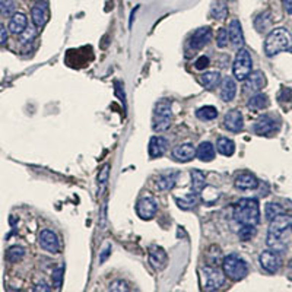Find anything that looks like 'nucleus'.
I'll use <instances>...</instances> for the list:
<instances>
[{
    "mask_svg": "<svg viewBox=\"0 0 292 292\" xmlns=\"http://www.w3.org/2000/svg\"><path fill=\"white\" fill-rule=\"evenodd\" d=\"M34 291H35V292H40V291L49 292V291H51V288H50V287L47 285V284H46V282H40V284H37V285H35Z\"/></svg>",
    "mask_w": 292,
    "mask_h": 292,
    "instance_id": "45",
    "label": "nucleus"
},
{
    "mask_svg": "<svg viewBox=\"0 0 292 292\" xmlns=\"http://www.w3.org/2000/svg\"><path fill=\"white\" fill-rule=\"evenodd\" d=\"M292 49V38L285 28H275L269 32L265 40V53L268 57H272L281 51Z\"/></svg>",
    "mask_w": 292,
    "mask_h": 292,
    "instance_id": "3",
    "label": "nucleus"
},
{
    "mask_svg": "<svg viewBox=\"0 0 292 292\" xmlns=\"http://www.w3.org/2000/svg\"><path fill=\"white\" fill-rule=\"evenodd\" d=\"M209 65H211V62H209V57H206V56H200V57L195 62V68L197 71H203V69H206Z\"/></svg>",
    "mask_w": 292,
    "mask_h": 292,
    "instance_id": "42",
    "label": "nucleus"
},
{
    "mask_svg": "<svg viewBox=\"0 0 292 292\" xmlns=\"http://www.w3.org/2000/svg\"><path fill=\"white\" fill-rule=\"evenodd\" d=\"M63 272H65V268L60 266L56 270H53V275H51V279H53V287L60 290L62 288V282H63Z\"/></svg>",
    "mask_w": 292,
    "mask_h": 292,
    "instance_id": "38",
    "label": "nucleus"
},
{
    "mask_svg": "<svg viewBox=\"0 0 292 292\" xmlns=\"http://www.w3.org/2000/svg\"><path fill=\"white\" fill-rule=\"evenodd\" d=\"M259 263H260V266H262L263 270H266L270 275H275L281 269L282 260H281V256H279L278 251L266 250V251H263L259 256Z\"/></svg>",
    "mask_w": 292,
    "mask_h": 292,
    "instance_id": "8",
    "label": "nucleus"
},
{
    "mask_svg": "<svg viewBox=\"0 0 292 292\" xmlns=\"http://www.w3.org/2000/svg\"><path fill=\"white\" fill-rule=\"evenodd\" d=\"M222 272L225 278L240 282L248 275V265L238 254H228L222 259Z\"/></svg>",
    "mask_w": 292,
    "mask_h": 292,
    "instance_id": "4",
    "label": "nucleus"
},
{
    "mask_svg": "<svg viewBox=\"0 0 292 292\" xmlns=\"http://www.w3.org/2000/svg\"><path fill=\"white\" fill-rule=\"evenodd\" d=\"M190 177H192V190H193V193H196V195L202 193L206 187L205 174L200 170H192Z\"/></svg>",
    "mask_w": 292,
    "mask_h": 292,
    "instance_id": "26",
    "label": "nucleus"
},
{
    "mask_svg": "<svg viewBox=\"0 0 292 292\" xmlns=\"http://www.w3.org/2000/svg\"><path fill=\"white\" fill-rule=\"evenodd\" d=\"M156 211H158V205H156L155 199L150 196H145V197L139 199V202L136 205L138 217L144 220H149V219L153 218L156 215Z\"/></svg>",
    "mask_w": 292,
    "mask_h": 292,
    "instance_id": "9",
    "label": "nucleus"
},
{
    "mask_svg": "<svg viewBox=\"0 0 292 292\" xmlns=\"http://www.w3.org/2000/svg\"><path fill=\"white\" fill-rule=\"evenodd\" d=\"M256 235V226L253 225H241L240 231H238V237L241 241H248Z\"/></svg>",
    "mask_w": 292,
    "mask_h": 292,
    "instance_id": "36",
    "label": "nucleus"
},
{
    "mask_svg": "<svg viewBox=\"0 0 292 292\" xmlns=\"http://www.w3.org/2000/svg\"><path fill=\"white\" fill-rule=\"evenodd\" d=\"M167 262H168V256L162 247L152 245L149 248V263L152 265V268L156 270H162L167 266Z\"/></svg>",
    "mask_w": 292,
    "mask_h": 292,
    "instance_id": "15",
    "label": "nucleus"
},
{
    "mask_svg": "<svg viewBox=\"0 0 292 292\" xmlns=\"http://www.w3.org/2000/svg\"><path fill=\"white\" fill-rule=\"evenodd\" d=\"M223 127L228 132L232 133H238L241 132L244 127V117L240 110H229L225 116H223Z\"/></svg>",
    "mask_w": 292,
    "mask_h": 292,
    "instance_id": "11",
    "label": "nucleus"
},
{
    "mask_svg": "<svg viewBox=\"0 0 292 292\" xmlns=\"http://www.w3.org/2000/svg\"><path fill=\"white\" fill-rule=\"evenodd\" d=\"M235 187L240 190H254L259 187V180L251 172H241L235 177Z\"/></svg>",
    "mask_w": 292,
    "mask_h": 292,
    "instance_id": "19",
    "label": "nucleus"
},
{
    "mask_svg": "<svg viewBox=\"0 0 292 292\" xmlns=\"http://www.w3.org/2000/svg\"><path fill=\"white\" fill-rule=\"evenodd\" d=\"M234 219L240 225L256 226L260 222V206L256 199L245 197L234 205Z\"/></svg>",
    "mask_w": 292,
    "mask_h": 292,
    "instance_id": "2",
    "label": "nucleus"
},
{
    "mask_svg": "<svg viewBox=\"0 0 292 292\" xmlns=\"http://www.w3.org/2000/svg\"><path fill=\"white\" fill-rule=\"evenodd\" d=\"M108 172H110V165H108V164H105V165L102 167V170L99 171V175H98V183L101 184V190H102V189L105 187V184H107Z\"/></svg>",
    "mask_w": 292,
    "mask_h": 292,
    "instance_id": "41",
    "label": "nucleus"
},
{
    "mask_svg": "<svg viewBox=\"0 0 292 292\" xmlns=\"http://www.w3.org/2000/svg\"><path fill=\"white\" fill-rule=\"evenodd\" d=\"M37 26L34 25V26H26L25 28V31L19 35L21 37V43L22 44H26V43H29V41H32L35 37H37V29H35Z\"/></svg>",
    "mask_w": 292,
    "mask_h": 292,
    "instance_id": "37",
    "label": "nucleus"
},
{
    "mask_svg": "<svg viewBox=\"0 0 292 292\" xmlns=\"http://www.w3.org/2000/svg\"><path fill=\"white\" fill-rule=\"evenodd\" d=\"M282 3H284V7H285V10H287L288 13H291L292 15V0H282Z\"/></svg>",
    "mask_w": 292,
    "mask_h": 292,
    "instance_id": "46",
    "label": "nucleus"
},
{
    "mask_svg": "<svg viewBox=\"0 0 292 292\" xmlns=\"http://www.w3.org/2000/svg\"><path fill=\"white\" fill-rule=\"evenodd\" d=\"M272 22V18H270V10H265L263 13H260L256 21H254V26L257 31H265L268 28L269 25Z\"/></svg>",
    "mask_w": 292,
    "mask_h": 292,
    "instance_id": "33",
    "label": "nucleus"
},
{
    "mask_svg": "<svg viewBox=\"0 0 292 292\" xmlns=\"http://www.w3.org/2000/svg\"><path fill=\"white\" fill-rule=\"evenodd\" d=\"M108 291L126 292V291H130V288H129L127 282H124V281H114V282H113V284L110 285Z\"/></svg>",
    "mask_w": 292,
    "mask_h": 292,
    "instance_id": "40",
    "label": "nucleus"
},
{
    "mask_svg": "<svg viewBox=\"0 0 292 292\" xmlns=\"http://www.w3.org/2000/svg\"><path fill=\"white\" fill-rule=\"evenodd\" d=\"M26 26H28V19H26V16H25L24 13L18 12V13L12 15L10 22H9V31L13 35H21Z\"/></svg>",
    "mask_w": 292,
    "mask_h": 292,
    "instance_id": "22",
    "label": "nucleus"
},
{
    "mask_svg": "<svg viewBox=\"0 0 292 292\" xmlns=\"http://www.w3.org/2000/svg\"><path fill=\"white\" fill-rule=\"evenodd\" d=\"M284 212H285L284 208L281 205H278V203H268L266 208H265V215H266L268 220H272L275 217H278V215H281Z\"/></svg>",
    "mask_w": 292,
    "mask_h": 292,
    "instance_id": "34",
    "label": "nucleus"
},
{
    "mask_svg": "<svg viewBox=\"0 0 292 292\" xmlns=\"http://www.w3.org/2000/svg\"><path fill=\"white\" fill-rule=\"evenodd\" d=\"M228 37L229 41L235 46V47H243L244 44V34H243V26L240 24L238 19H232L229 25H228Z\"/></svg>",
    "mask_w": 292,
    "mask_h": 292,
    "instance_id": "20",
    "label": "nucleus"
},
{
    "mask_svg": "<svg viewBox=\"0 0 292 292\" xmlns=\"http://www.w3.org/2000/svg\"><path fill=\"white\" fill-rule=\"evenodd\" d=\"M175 200H177V205H178L180 209L189 211V209H192V208L196 206V203H197V195L196 193H190V195H187L186 197H183V199H175Z\"/></svg>",
    "mask_w": 292,
    "mask_h": 292,
    "instance_id": "32",
    "label": "nucleus"
},
{
    "mask_svg": "<svg viewBox=\"0 0 292 292\" xmlns=\"http://www.w3.org/2000/svg\"><path fill=\"white\" fill-rule=\"evenodd\" d=\"M217 150L223 156H232L234 152H235V144H234V141L222 136L217 142Z\"/></svg>",
    "mask_w": 292,
    "mask_h": 292,
    "instance_id": "28",
    "label": "nucleus"
},
{
    "mask_svg": "<svg viewBox=\"0 0 292 292\" xmlns=\"http://www.w3.org/2000/svg\"><path fill=\"white\" fill-rule=\"evenodd\" d=\"M203 276V290L205 291H217L225 284V275L215 266H205L202 268Z\"/></svg>",
    "mask_w": 292,
    "mask_h": 292,
    "instance_id": "7",
    "label": "nucleus"
},
{
    "mask_svg": "<svg viewBox=\"0 0 292 292\" xmlns=\"http://www.w3.org/2000/svg\"><path fill=\"white\" fill-rule=\"evenodd\" d=\"M110 251H111V245H110V244H107V245L104 247V250L101 251V256H99V262H101V263H102V262H105V259L108 257Z\"/></svg>",
    "mask_w": 292,
    "mask_h": 292,
    "instance_id": "44",
    "label": "nucleus"
},
{
    "mask_svg": "<svg viewBox=\"0 0 292 292\" xmlns=\"http://www.w3.org/2000/svg\"><path fill=\"white\" fill-rule=\"evenodd\" d=\"M196 156L202 162H211L215 158V146L211 142H202L196 149Z\"/></svg>",
    "mask_w": 292,
    "mask_h": 292,
    "instance_id": "23",
    "label": "nucleus"
},
{
    "mask_svg": "<svg viewBox=\"0 0 292 292\" xmlns=\"http://www.w3.org/2000/svg\"><path fill=\"white\" fill-rule=\"evenodd\" d=\"M178 178V172L177 171H170V172H164L158 177L156 180V187L159 190H171L175 186V181Z\"/></svg>",
    "mask_w": 292,
    "mask_h": 292,
    "instance_id": "24",
    "label": "nucleus"
},
{
    "mask_svg": "<svg viewBox=\"0 0 292 292\" xmlns=\"http://www.w3.org/2000/svg\"><path fill=\"white\" fill-rule=\"evenodd\" d=\"M253 69V60H251V54L248 53L247 49H241L237 51L235 54V60L232 65V73L235 76L237 80H244Z\"/></svg>",
    "mask_w": 292,
    "mask_h": 292,
    "instance_id": "6",
    "label": "nucleus"
},
{
    "mask_svg": "<svg viewBox=\"0 0 292 292\" xmlns=\"http://www.w3.org/2000/svg\"><path fill=\"white\" fill-rule=\"evenodd\" d=\"M168 149V141L162 136H153L150 141H149V156L153 159V158H159L162 156Z\"/></svg>",
    "mask_w": 292,
    "mask_h": 292,
    "instance_id": "18",
    "label": "nucleus"
},
{
    "mask_svg": "<svg viewBox=\"0 0 292 292\" xmlns=\"http://www.w3.org/2000/svg\"><path fill=\"white\" fill-rule=\"evenodd\" d=\"M228 40H229L228 31L225 28H220L218 31V34H217V46H218L219 49H225L228 46Z\"/></svg>",
    "mask_w": 292,
    "mask_h": 292,
    "instance_id": "39",
    "label": "nucleus"
},
{
    "mask_svg": "<svg viewBox=\"0 0 292 292\" xmlns=\"http://www.w3.org/2000/svg\"><path fill=\"white\" fill-rule=\"evenodd\" d=\"M276 129H278V123L275 120V117L269 114L262 116L253 126V132L259 136H268L270 133H273Z\"/></svg>",
    "mask_w": 292,
    "mask_h": 292,
    "instance_id": "14",
    "label": "nucleus"
},
{
    "mask_svg": "<svg viewBox=\"0 0 292 292\" xmlns=\"http://www.w3.org/2000/svg\"><path fill=\"white\" fill-rule=\"evenodd\" d=\"M226 13H228V7L225 4L223 0H217L212 7H211V15L215 18V19H225L226 18Z\"/></svg>",
    "mask_w": 292,
    "mask_h": 292,
    "instance_id": "31",
    "label": "nucleus"
},
{
    "mask_svg": "<svg viewBox=\"0 0 292 292\" xmlns=\"http://www.w3.org/2000/svg\"><path fill=\"white\" fill-rule=\"evenodd\" d=\"M292 218L285 212L275 217L270 220L268 229V245L275 251H282L287 247V241L284 240L285 234L291 229Z\"/></svg>",
    "mask_w": 292,
    "mask_h": 292,
    "instance_id": "1",
    "label": "nucleus"
},
{
    "mask_svg": "<svg viewBox=\"0 0 292 292\" xmlns=\"http://www.w3.org/2000/svg\"><path fill=\"white\" fill-rule=\"evenodd\" d=\"M211 40H212V29L209 26L199 28V29H196L195 32H193V35L190 37L189 46H190V49L200 50L203 49Z\"/></svg>",
    "mask_w": 292,
    "mask_h": 292,
    "instance_id": "13",
    "label": "nucleus"
},
{
    "mask_svg": "<svg viewBox=\"0 0 292 292\" xmlns=\"http://www.w3.org/2000/svg\"><path fill=\"white\" fill-rule=\"evenodd\" d=\"M235 95H237V83L232 77L226 76L220 83V98L222 101L229 102L235 98Z\"/></svg>",
    "mask_w": 292,
    "mask_h": 292,
    "instance_id": "21",
    "label": "nucleus"
},
{
    "mask_svg": "<svg viewBox=\"0 0 292 292\" xmlns=\"http://www.w3.org/2000/svg\"><path fill=\"white\" fill-rule=\"evenodd\" d=\"M196 117L199 120H203V122H211V120H215L218 117V110L214 105H205V107H200L196 111Z\"/></svg>",
    "mask_w": 292,
    "mask_h": 292,
    "instance_id": "29",
    "label": "nucleus"
},
{
    "mask_svg": "<svg viewBox=\"0 0 292 292\" xmlns=\"http://www.w3.org/2000/svg\"><path fill=\"white\" fill-rule=\"evenodd\" d=\"M269 104H270V101H269L268 95H265L262 92H257L253 97H250L248 102H247V107L251 111H262V110L268 108Z\"/></svg>",
    "mask_w": 292,
    "mask_h": 292,
    "instance_id": "25",
    "label": "nucleus"
},
{
    "mask_svg": "<svg viewBox=\"0 0 292 292\" xmlns=\"http://www.w3.org/2000/svg\"><path fill=\"white\" fill-rule=\"evenodd\" d=\"M40 245L43 250L49 251V253H59L60 251V241L59 237L54 231L51 229H43L40 234Z\"/></svg>",
    "mask_w": 292,
    "mask_h": 292,
    "instance_id": "12",
    "label": "nucleus"
},
{
    "mask_svg": "<svg viewBox=\"0 0 292 292\" xmlns=\"http://www.w3.org/2000/svg\"><path fill=\"white\" fill-rule=\"evenodd\" d=\"M171 155L177 162H190L196 156V147L192 144H181L172 149Z\"/></svg>",
    "mask_w": 292,
    "mask_h": 292,
    "instance_id": "16",
    "label": "nucleus"
},
{
    "mask_svg": "<svg viewBox=\"0 0 292 292\" xmlns=\"http://www.w3.org/2000/svg\"><path fill=\"white\" fill-rule=\"evenodd\" d=\"M15 13V3L13 0H0V15L9 18Z\"/></svg>",
    "mask_w": 292,
    "mask_h": 292,
    "instance_id": "35",
    "label": "nucleus"
},
{
    "mask_svg": "<svg viewBox=\"0 0 292 292\" xmlns=\"http://www.w3.org/2000/svg\"><path fill=\"white\" fill-rule=\"evenodd\" d=\"M200 82L206 89H214L217 85L220 83V73L218 71H212V72H205L200 76Z\"/></svg>",
    "mask_w": 292,
    "mask_h": 292,
    "instance_id": "27",
    "label": "nucleus"
},
{
    "mask_svg": "<svg viewBox=\"0 0 292 292\" xmlns=\"http://www.w3.org/2000/svg\"><path fill=\"white\" fill-rule=\"evenodd\" d=\"M171 120H172V111H171V102L164 99L159 101L155 105L153 110V119H152V129L153 132H165L170 127Z\"/></svg>",
    "mask_w": 292,
    "mask_h": 292,
    "instance_id": "5",
    "label": "nucleus"
},
{
    "mask_svg": "<svg viewBox=\"0 0 292 292\" xmlns=\"http://www.w3.org/2000/svg\"><path fill=\"white\" fill-rule=\"evenodd\" d=\"M25 256V248L21 245H12L7 248L6 251V260L9 263H18L24 259Z\"/></svg>",
    "mask_w": 292,
    "mask_h": 292,
    "instance_id": "30",
    "label": "nucleus"
},
{
    "mask_svg": "<svg viewBox=\"0 0 292 292\" xmlns=\"http://www.w3.org/2000/svg\"><path fill=\"white\" fill-rule=\"evenodd\" d=\"M31 18H32V22L37 28H43L47 19H49V9H47V3L41 1V3H37L35 6H32V10H31Z\"/></svg>",
    "mask_w": 292,
    "mask_h": 292,
    "instance_id": "17",
    "label": "nucleus"
},
{
    "mask_svg": "<svg viewBox=\"0 0 292 292\" xmlns=\"http://www.w3.org/2000/svg\"><path fill=\"white\" fill-rule=\"evenodd\" d=\"M7 43V29L4 25L0 24V46Z\"/></svg>",
    "mask_w": 292,
    "mask_h": 292,
    "instance_id": "43",
    "label": "nucleus"
},
{
    "mask_svg": "<svg viewBox=\"0 0 292 292\" xmlns=\"http://www.w3.org/2000/svg\"><path fill=\"white\" fill-rule=\"evenodd\" d=\"M291 229H292V226H291Z\"/></svg>",
    "mask_w": 292,
    "mask_h": 292,
    "instance_id": "47",
    "label": "nucleus"
},
{
    "mask_svg": "<svg viewBox=\"0 0 292 292\" xmlns=\"http://www.w3.org/2000/svg\"><path fill=\"white\" fill-rule=\"evenodd\" d=\"M244 91L245 92H251V94H257L263 89V86L266 85V77L265 73L262 71H256L251 72L245 79H244Z\"/></svg>",
    "mask_w": 292,
    "mask_h": 292,
    "instance_id": "10",
    "label": "nucleus"
}]
</instances>
